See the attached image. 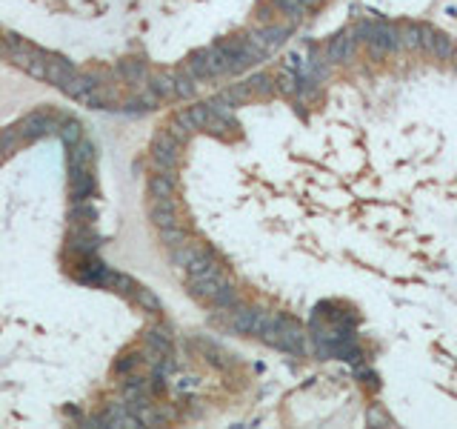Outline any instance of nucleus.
Wrapping results in <instances>:
<instances>
[{
    "label": "nucleus",
    "mask_w": 457,
    "mask_h": 429,
    "mask_svg": "<svg viewBox=\"0 0 457 429\" xmlns=\"http://www.w3.org/2000/svg\"><path fill=\"white\" fill-rule=\"evenodd\" d=\"M352 35L360 43H369L374 55H389V52L400 49L397 29L392 26V23H383V20H360L352 29Z\"/></svg>",
    "instance_id": "f257e3e1"
},
{
    "label": "nucleus",
    "mask_w": 457,
    "mask_h": 429,
    "mask_svg": "<svg viewBox=\"0 0 457 429\" xmlns=\"http://www.w3.org/2000/svg\"><path fill=\"white\" fill-rule=\"evenodd\" d=\"M180 146L183 143L169 132V129H160L152 140V163L155 169L163 175H175V166L180 160Z\"/></svg>",
    "instance_id": "f03ea898"
},
{
    "label": "nucleus",
    "mask_w": 457,
    "mask_h": 429,
    "mask_svg": "<svg viewBox=\"0 0 457 429\" xmlns=\"http://www.w3.org/2000/svg\"><path fill=\"white\" fill-rule=\"evenodd\" d=\"M275 323V315L272 312H263V309H237L232 312V329L234 332H243V335H263L269 332Z\"/></svg>",
    "instance_id": "7ed1b4c3"
},
{
    "label": "nucleus",
    "mask_w": 457,
    "mask_h": 429,
    "mask_svg": "<svg viewBox=\"0 0 457 429\" xmlns=\"http://www.w3.org/2000/svg\"><path fill=\"white\" fill-rule=\"evenodd\" d=\"M58 126H60V117L52 115L49 109L32 112V115H26V117H23V121L17 124L23 140H35V137H46V135H58Z\"/></svg>",
    "instance_id": "20e7f679"
},
{
    "label": "nucleus",
    "mask_w": 457,
    "mask_h": 429,
    "mask_svg": "<svg viewBox=\"0 0 457 429\" xmlns=\"http://www.w3.org/2000/svg\"><path fill=\"white\" fill-rule=\"evenodd\" d=\"M66 246L69 252H78V255H94L101 246V237L92 229V224H69Z\"/></svg>",
    "instance_id": "39448f33"
},
{
    "label": "nucleus",
    "mask_w": 457,
    "mask_h": 429,
    "mask_svg": "<svg viewBox=\"0 0 457 429\" xmlns=\"http://www.w3.org/2000/svg\"><path fill=\"white\" fill-rule=\"evenodd\" d=\"M229 278L223 272V267H214L212 272L200 275V278H189V295L198 298V301H212L214 292L221 289V286H226Z\"/></svg>",
    "instance_id": "423d86ee"
},
{
    "label": "nucleus",
    "mask_w": 457,
    "mask_h": 429,
    "mask_svg": "<svg viewBox=\"0 0 457 429\" xmlns=\"http://www.w3.org/2000/svg\"><path fill=\"white\" fill-rule=\"evenodd\" d=\"M286 37H288V26H263V29H255V32L246 35V40L252 46H257V49L266 55V58L275 49H280V46L286 43Z\"/></svg>",
    "instance_id": "0eeeda50"
},
{
    "label": "nucleus",
    "mask_w": 457,
    "mask_h": 429,
    "mask_svg": "<svg viewBox=\"0 0 457 429\" xmlns=\"http://www.w3.org/2000/svg\"><path fill=\"white\" fill-rule=\"evenodd\" d=\"M78 75V66L66 60V58H58V55H46V78L43 81H49L52 86H66L71 78Z\"/></svg>",
    "instance_id": "6e6552de"
},
{
    "label": "nucleus",
    "mask_w": 457,
    "mask_h": 429,
    "mask_svg": "<svg viewBox=\"0 0 457 429\" xmlns=\"http://www.w3.org/2000/svg\"><path fill=\"white\" fill-rule=\"evenodd\" d=\"M420 46L435 58H451V52H454V40L431 26H420Z\"/></svg>",
    "instance_id": "1a4fd4ad"
},
{
    "label": "nucleus",
    "mask_w": 457,
    "mask_h": 429,
    "mask_svg": "<svg viewBox=\"0 0 457 429\" xmlns=\"http://www.w3.org/2000/svg\"><path fill=\"white\" fill-rule=\"evenodd\" d=\"M354 49H357L354 35H352V32H338V35H334V37L326 43V58H329L331 63H346V60H352Z\"/></svg>",
    "instance_id": "9d476101"
},
{
    "label": "nucleus",
    "mask_w": 457,
    "mask_h": 429,
    "mask_svg": "<svg viewBox=\"0 0 457 429\" xmlns=\"http://www.w3.org/2000/svg\"><path fill=\"white\" fill-rule=\"evenodd\" d=\"M114 75L120 78V83H143L149 78V69L143 60L137 58H129V60H120L117 69H114Z\"/></svg>",
    "instance_id": "9b49d317"
},
{
    "label": "nucleus",
    "mask_w": 457,
    "mask_h": 429,
    "mask_svg": "<svg viewBox=\"0 0 457 429\" xmlns=\"http://www.w3.org/2000/svg\"><path fill=\"white\" fill-rule=\"evenodd\" d=\"M146 83L160 101H172L175 98V83H172V72H157V75H149Z\"/></svg>",
    "instance_id": "f8f14e48"
},
{
    "label": "nucleus",
    "mask_w": 457,
    "mask_h": 429,
    "mask_svg": "<svg viewBox=\"0 0 457 429\" xmlns=\"http://www.w3.org/2000/svg\"><path fill=\"white\" fill-rule=\"evenodd\" d=\"M214 98L223 101V103H229V106L234 109V106H243L246 101H252L255 94H252L249 83H232V86H226L221 94H214Z\"/></svg>",
    "instance_id": "ddd939ff"
},
{
    "label": "nucleus",
    "mask_w": 457,
    "mask_h": 429,
    "mask_svg": "<svg viewBox=\"0 0 457 429\" xmlns=\"http://www.w3.org/2000/svg\"><path fill=\"white\" fill-rule=\"evenodd\" d=\"M195 346L206 355V361H209L212 367H218V369H229V367H232V358H229V352H226V349H221L218 344H212V341H195Z\"/></svg>",
    "instance_id": "4468645a"
},
{
    "label": "nucleus",
    "mask_w": 457,
    "mask_h": 429,
    "mask_svg": "<svg viewBox=\"0 0 457 429\" xmlns=\"http://www.w3.org/2000/svg\"><path fill=\"white\" fill-rule=\"evenodd\" d=\"M66 218H69V224H94L98 212H94V206L89 201H71Z\"/></svg>",
    "instance_id": "2eb2a0df"
},
{
    "label": "nucleus",
    "mask_w": 457,
    "mask_h": 429,
    "mask_svg": "<svg viewBox=\"0 0 457 429\" xmlns=\"http://www.w3.org/2000/svg\"><path fill=\"white\" fill-rule=\"evenodd\" d=\"M149 198H175V175L157 172L149 180Z\"/></svg>",
    "instance_id": "dca6fc26"
},
{
    "label": "nucleus",
    "mask_w": 457,
    "mask_h": 429,
    "mask_svg": "<svg viewBox=\"0 0 457 429\" xmlns=\"http://www.w3.org/2000/svg\"><path fill=\"white\" fill-rule=\"evenodd\" d=\"M206 246L203 244H191V241H183L180 246H175V252H172V264L175 267H189L191 260H195L200 252H203Z\"/></svg>",
    "instance_id": "f3484780"
},
{
    "label": "nucleus",
    "mask_w": 457,
    "mask_h": 429,
    "mask_svg": "<svg viewBox=\"0 0 457 429\" xmlns=\"http://www.w3.org/2000/svg\"><path fill=\"white\" fill-rule=\"evenodd\" d=\"M146 344H149L152 355H160V358L172 355V341H169V335H166L163 329H149L146 332Z\"/></svg>",
    "instance_id": "a211bd4d"
},
{
    "label": "nucleus",
    "mask_w": 457,
    "mask_h": 429,
    "mask_svg": "<svg viewBox=\"0 0 457 429\" xmlns=\"http://www.w3.org/2000/svg\"><path fill=\"white\" fill-rule=\"evenodd\" d=\"M172 83H175V98H195L198 94V81L189 78L186 72H172Z\"/></svg>",
    "instance_id": "6ab92c4d"
},
{
    "label": "nucleus",
    "mask_w": 457,
    "mask_h": 429,
    "mask_svg": "<svg viewBox=\"0 0 457 429\" xmlns=\"http://www.w3.org/2000/svg\"><path fill=\"white\" fill-rule=\"evenodd\" d=\"M132 298H135V303H137V306H143V309H146V312H160V301H157V295H155L152 289H146V286L135 283Z\"/></svg>",
    "instance_id": "aec40b11"
},
{
    "label": "nucleus",
    "mask_w": 457,
    "mask_h": 429,
    "mask_svg": "<svg viewBox=\"0 0 457 429\" xmlns=\"http://www.w3.org/2000/svg\"><path fill=\"white\" fill-rule=\"evenodd\" d=\"M58 137L66 143V146H71V143H78L83 137V126L78 121H71V117H63L60 126H58Z\"/></svg>",
    "instance_id": "412c9836"
},
{
    "label": "nucleus",
    "mask_w": 457,
    "mask_h": 429,
    "mask_svg": "<svg viewBox=\"0 0 457 429\" xmlns=\"http://www.w3.org/2000/svg\"><path fill=\"white\" fill-rule=\"evenodd\" d=\"M183 72H186L189 78H195V81L206 78V58H203V49H200V52H191V55L183 60Z\"/></svg>",
    "instance_id": "4be33fe9"
},
{
    "label": "nucleus",
    "mask_w": 457,
    "mask_h": 429,
    "mask_svg": "<svg viewBox=\"0 0 457 429\" xmlns=\"http://www.w3.org/2000/svg\"><path fill=\"white\" fill-rule=\"evenodd\" d=\"M275 89H280L283 94H298L300 92V75L295 69H283L280 78L275 81Z\"/></svg>",
    "instance_id": "5701e85b"
},
{
    "label": "nucleus",
    "mask_w": 457,
    "mask_h": 429,
    "mask_svg": "<svg viewBox=\"0 0 457 429\" xmlns=\"http://www.w3.org/2000/svg\"><path fill=\"white\" fill-rule=\"evenodd\" d=\"M17 143H23V135H20L17 124H15V126H6V129H0V155H12Z\"/></svg>",
    "instance_id": "b1692460"
},
{
    "label": "nucleus",
    "mask_w": 457,
    "mask_h": 429,
    "mask_svg": "<svg viewBox=\"0 0 457 429\" xmlns=\"http://www.w3.org/2000/svg\"><path fill=\"white\" fill-rule=\"evenodd\" d=\"M157 235H160V244H166L169 249H175V246H180L183 241H189V235H186V229L178 224V226H166V229H157Z\"/></svg>",
    "instance_id": "393cba45"
},
{
    "label": "nucleus",
    "mask_w": 457,
    "mask_h": 429,
    "mask_svg": "<svg viewBox=\"0 0 457 429\" xmlns=\"http://www.w3.org/2000/svg\"><path fill=\"white\" fill-rule=\"evenodd\" d=\"M246 83H249L252 94H260V98H269V94H275V78H269V75H255Z\"/></svg>",
    "instance_id": "a878e982"
},
{
    "label": "nucleus",
    "mask_w": 457,
    "mask_h": 429,
    "mask_svg": "<svg viewBox=\"0 0 457 429\" xmlns=\"http://www.w3.org/2000/svg\"><path fill=\"white\" fill-rule=\"evenodd\" d=\"M149 214H152V224H155L157 229L178 226V224H180V221H178V209H152Z\"/></svg>",
    "instance_id": "bb28decb"
},
{
    "label": "nucleus",
    "mask_w": 457,
    "mask_h": 429,
    "mask_svg": "<svg viewBox=\"0 0 457 429\" xmlns=\"http://www.w3.org/2000/svg\"><path fill=\"white\" fill-rule=\"evenodd\" d=\"M397 35H400V46H403V49H420V26L397 29Z\"/></svg>",
    "instance_id": "cd10ccee"
},
{
    "label": "nucleus",
    "mask_w": 457,
    "mask_h": 429,
    "mask_svg": "<svg viewBox=\"0 0 457 429\" xmlns=\"http://www.w3.org/2000/svg\"><path fill=\"white\" fill-rule=\"evenodd\" d=\"M275 3L286 12V15H292V20H300L306 15V6L300 3V0H275Z\"/></svg>",
    "instance_id": "c85d7f7f"
},
{
    "label": "nucleus",
    "mask_w": 457,
    "mask_h": 429,
    "mask_svg": "<svg viewBox=\"0 0 457 429\" xmlns=\"http://www.w3.org/2000/svg\"><path fill=\"white\" fill-rule=\"evenodd\" d=\"M166 129H169V132H172V135L180 140V143H183V140H189V135H191V129H186V126H183V124H178V121H172V124L166 126Z\"/></svg>",
    "instance_id": "c756f323"
},
{
    "label": "nucleus",
    "mask_w": 457,
    "mask_h": 429,
    "mask_svg": "<svg viewBox=\"0 0 457 429\" xmlns=\"http://www.w3.org/2000/svg\"><path fill=\"white\" fill-rule=\"evenodd\" d=\"M137 364H140V355H126V358H123V361H120V364H117V372H126V369H135Z\"/></svg>",
    "instance_id": "7c9ffc66"
},
{
    "label": "nucleus",
    "mask_w": 457,
    "mask_h": 429,
    "mask_svg": "<svg viewBox=\"0 0 457 429\" xmlns=\"http://www.w3.org/2000/svg\"><path fill=\"white\" fill-rule=\"evenodd\" d=\"M12 52H15L12 40H9V37H0V60H9V58H12Z\"/></svg>",
    "instance_id": "2f4dec72"
},
{
    "label": "nucleus",
    "mask_w": 457,
    "mask_h": 429,
    "mask_svg": "<svg viewBox=\"0 0 457 429\" xmlns=\"http://www.w3.org/2000/svg\"><path fill=\"white\" fill-rule=\"evenodd\" d=\"M369 423H389V418H383L380 412H369Z\"/></svg>",
    "instance_id": "473e14b6"
},
{
    "label": "nucleus",
    "mask_w": 457,
    "mask_h": 429,
    "mask_svg": "<svg viewBox=\"0 0 457 429\" xmlns=\"http://www.w3.org/2000/svg\"><path fill=\"white\" fill-rule=\"evenodd\" d=\"M300 3H303L306 9H315V6H320V3H323V0H300Z\"/></svg>",
    "instance_id": "72a5a7b5"
},
{
    "label": "nucleus",
    "mask_w": 457,
    "mask_h": 429,
    "mask_svg": "<svg viewBox=\"0 0 457 429\" xmlns=\"http://www.w3.org/2000/svg\"><path fill=\"white\" fill-rule=\"evenodd\" d=\"M451 58H454V66H457V46H454V52H451Z\"/></svg>",
    "instance_id": "f704fd0d"
}]
</instances>
